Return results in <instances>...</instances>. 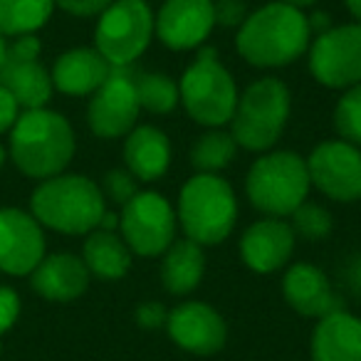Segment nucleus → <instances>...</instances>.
<instances>
[{
	"mask_svg": "<svg viewBox=\"0 0 361 361\" xmlns=\"http://www.w3.org/2000/svg\"><path fill=\"white\" fill-rule=\"evenodd\" d=\"M18 317H20V297L13 287L0 285V339L13 329Z\"/></svg>",
	"mask_w": 361,
	"mask_h": 361,
	"instance_id": "nucleus-32",
	"label": "nucleus"
},
{
	"mask_svg": "<svg viewBox=\"0 0 361 361\" xmlns=\"http://www.w3.org/2000/svg\"><path fill=\"white\" fill-rule=\"evenodd\" d=\"M238 154V144L233 139V134L221 129H211L203 136H198V141L191 149V164L198 173H218L226 166L233 164Z\"/></svg>",
	"mask_w": 361,
	"mask_h": 361,
	"instance_id": "nucleus-26",
	"label": "nucleus"
},
{
	"mask_svg": "<svg viewBox=\"0 0 361 361\" xmlns=\"http://www.w3.org/2000/svg\"><path fill=\"white\" fill-rule=\"evenodd\" d=\"M282 295L287 305L302 317L322 319L344 310V300L331 287L329 277L312 262H297L282 277Z\"/></svg>",
	"mask_w": 361,
	"mask_h": 361,
	"instance_id": "nucleus-17",
	"label": "nucleus"
},
{
	"mask_svg": "<svg viewBox=\"0 0 361 361\" xmlns=\"http://www.w3.org/2000/svg\"><path fill=\"white\" fill-rule=\"evenodd\" d=\"M307 25H310V32H312V37H317V35H322V32H326V30H331V18H329V13H312L310 18H307Z\"/></svg>",
	"mask_w": 361,
	"mask_h": 361,
	"instance_id": "nucleus-38",
	"label": "nucleus"
},
{
	"mask_svg": "<svg viewBox=\"0 0 361 361\" xmlns=\"http://www.w3.org/2000/svg\"><path fill=\"white\" fill-rule=\"evenodd\" d=\"M109 75L111 65L94 47H75L62 52L50 72L55 90L70 97L94 94Z\"/></svg>",
	"mask_w": 361,
	"mask_h": 361,
	"instance_id": "nucleus-19",
	"label": "nucleus"
},
{
	"mask_svg": "<svg viewBox=\"0 0 361 361\" xmlns=\"http://www.w3.org/2000/svg\"><path fill=\"white\" fill-rule=\"evenodd\" d=\"M341 285L349 295L359 297L361 300V252L351 255L349 260L341 267Z\"/></svg>",
	"mask_w": 361,
	"mask_h": 361,
	"instance_id": "nucleus-36",
	"label": "nucleus"
},
{
	"mask_svg": "<svg viewBox=\"0 0 361 361\" xmlns=\"http://www.w3.org/2000/svg\"><path fill=\"white\" fill-rule=\"evenodd\" d=\"M30 213L42 228L62 235H90L106 213V198L87 176L60 173L40 180V186L32 191Z\"/></svg>",
	"mask_w": 361,
	"mask_h": 361,
	"instance_id": "nucleus-3",
	"label": "nucleus"
},
{
	"mask_svg": "<svg viewBox=\"0 0 361 361\" xmlns=\"http://www.w3.org/2000/svg\"><path fill=\"white\" fill-rule=\"evenodd\" d=\"M42 50V42L37 35H20L13 40V45H8V60H37Z\"/></svg>",
	"mask_w": 361,
	"mask_h": 361,
	"instance_id": "nucleus-35",
	"label": "nucleus"
},
{
	"mask_svg": "<svg viewBox=\"0 0 361 361\" xmlns=\"http://www.w3.org/2000/svg\"><path fill=\"white\" fill-rule=\"evenodd\" d=\"M307 161L297 151H272L250 166L245 191L250 203L267 218L292 216L310 193Z\"/></svg>",
	"mask_w": 361,
	"mask_h": 361,
	"instance_id": "nucleus-5",
	"label": "nucleus"
},
{
	"mask_svg": "<svg viewBox=\"0 0 361 361\" xmlns=\"http://www.w3.org/2000/svg\"><path fill=\"white\" fill-rule=\"evenodd\" d=\"M346 3V11L354 16L356 23H361V0H344Z\"/></svg>",
	"mask_w": 361,
	"mask_h": 361,
	"instance_id": "nucleus-41",
	"label": "nucleus"
},
{
	"mask_svg": "<svg viewBox=\"0 0 361 361\" xmlns=\"http://www.w3.org/2000/svg\"><path fill=\"white\" fill-rule=\"evenodd\" d=\"M45 257V233L20 208H0V272L25 277Z\"/></svg>",
	"mask_w": 361,
	"mask_h": 361,
	"instance_id": "nucleus-14",
	"label": "nucleus"
},
{
	"mask_svg": "<svg viewBox=\"0 0 361 361\" xmlns=\"http://www.w3.org/2000/svg\"><path fill=\"white\" fill-rule=\"evenodd\" d=\"M55 0H0V35H35L52 18Z\"/></svg>",
	"mask_w": 361,
	"mask_h": 361,
	"instance_id": "nucleus-25",
	"label": "nucleus"
},
{
	"mask_svg": "<svg viewBox=\"0 0 361 361\" xmlns=\"http://www.w3.org/2000/svg\"><path fill=\"white\" fill-rule=\"evenodd\" d=\"M334 126L339 136L361 149V85L344 90L334 109Z\"/></svg>",
	"mask_w": 361,
	"mask_h": 361,
	"instance_id": "nucleus-29",
	"label": "nucleus"
},
{
	"mask_svg": "<svg viewBox=\"0 0 361 361\" xmlns=\"http://www.w3.org/2000/svg\"><path fill=\"white\" fill-rule=\"evenodd\" d=\"M312 361H361V319L346 310L317 319Z\"/></svg>",
	"mask_w": 361,
	"mask_h": 361,
	"instance_id": "nucleus-20",
	"label": "nucleus"
},
{
	"mask_svg": "<svg viewBox=\"0 0 361 361\" xmlns=\"http://www.w3.org/2000/svg\"><path fill=\"white\" fill-rule=\"evenodd\" d=\"M213 16H216V25L240 27L250 13H247L245 0H216L213 3Z\"/></svg>",
	"mask_w": 361,
	"mask_h": 361,
	"instance_id": "nucleus-31",
	"label": "nucleus"
},
{
	"mask_svg": "<svg viewBox=\"0 0 361 361\" xmlns=\"http://www.w3.org/2000/svg\"><path fill=\"white\" fill-rule=\"evenodd\" d=\"M290 226H292V231H295V235L317 243L331 235V231H334V218H331V213L326 211L324 206L305 201L292 213Z\"/></svg>",
	"mask_w": 361,
	"mask_h": 361,
	"instance_id": "nucleus-28",
	"label": "nucleus"
},
{
	"mask_svg": "<svg viewBox=\"0 0 361 361\" xmlns=\"http://www.w3.org/2000/svg\"><path fill=\"white\" fill-rule=\"evenodd\" d=\"M295 238L285 218H262L240 235V257L252 272L270 275L287 265L295 250Z\"/></svg>",
	"mask_w": 361,
	"mask_h": 361,
	"instance_id": "nucleus-16",
	"label": "nucleus"
},
{
	"mask_svg": "<svg viewBox=\"0 0 361 361\" xmlns=\"http://www.w3.org/2000/svg\"><path fill=\"white\" fill-rule=\"evenodd\" d=\"M154 40V13L146 0H114L99 16L94 50L111 67H129Z\"/></svg>",
	"mask_w": 361,
	"mask_h": 361,
	"instance_id": "nucleus-8",
	"label": "nucleus"
},
{
	"mask_svg": "<svg viewBox=\"0 0 361 361\" xmlns=\"http://www.w3.org/2000/svg\"><path fill=\"white\" fill-rule=\"evenodd\" d=\"M176 218L188 240L201 247L223 243L238 221V201L231 183L218 173L191 176L178 193Z\"/></svg>",
	"mask_w": 361,
	"mask_h": 361,
	"instance_id": "nucleus-4",
	"label": "nucleus"
},
{
	"mask_svg": "<svg viewBox=\"0 0 361 361\" xmlns=\"http://www.w3.org/2000/svg\"><path fill=\"white\" fill-rule=\"evenodd\" d=\"M102 196L109 198L111 203H116V206L124 208L126 203L131 201V198L136 196V193L141 191L139 188V178H136L134 173H129L126 169H111L104 173V178H102Z\"/></svg>",
	"mask_w": 361,
	"mask_h": 361,
	"instance_id": "nucleus-30",
	"label": "nucleus"
},
{
	"mask_svg": "<svg viewBox=\"0 0 361 361\" xmlns=\"http://www.w3.org/2000/svg\"><path fill=\"white\" fill-rule=\"evenodd\" d=\"M18 116H20V106L11 97V92L0 85V134L11 131L13 124L18 121Z\"/></svg>",
	"mask_w": 361,
	"mask_h": 361,
	"instance_id": "nucleus-37",
	"label": "nucleus"
},
{
	"mask_svg": "<svg viewBox=\"0 0 361 361\" xmlns=\"http://www.w3.org/2000/svg\"><path fill=\"white\" fill-rule=\"evenodd\" d=\"M178 218L156 191H139L119 213V233L134 255L161 257L176 240Z\"/></svg>",
	"mask_w": 361,
	"mask_h": 361,
	"instance_id": "nucleus-9",
	"label": "nucleus"
},
{
	"mask_svg": "<svg viewBox=\"0 0 361 361\" xmlns=\"http://www.w3.org/2000/svg\"><path fill=\"white\" fill-rule=\"evenodd\" d=\"M6 159H8V154H6V146L0 144V169H3V164H6Z\"/></svg>",
	"mask_w": 361,
	"mask_h": 361,
	"instance_id": "nucleus-43",
	"label": "nucleus"
},
{
	"mask_svg": "<svg viewBox=\"0 0 361 361\" xmlns=\"http://www.w3.org/2000/svg\"><path fill=\"white\" fill-rule=\"evenodd\" d=\"M280 3H285V6L290 8H297V11L305 13V8H312L317 3V0H280Z\"/></svg>",
	"mask_w": 361,
	"mask_h": 361,
	"instance_id": "nucleus-40",
	"label": "nucleus"
},
{
	"mask_svg": "<svg viewBox=\"0 0 361 361\" xmlns=\"http://www.w3.org/2000/svg\"><path fill=\"white\" fill-rule=\"evenodd\" d=\"M290 90L277 77L252 82L238 97L231 134L238 146L247 151H267L277 144L290 119Z\"/></svg>",
	"mask_w": 361,
	"mask_h": 361,
	"instance_id": "nucleus-7",
	"label": "nucleus"
},
{
	"mask_svg": "<svg viewBox=\"0 0 361 361\" xmlns=\"http://www.w3.org/2000/svg\"><path fill=\"white\" fill-rule=\"evenodd\" d=\"M6 62H8V42H6V37L0 35V72H3Z\"/></svg>",
	"mask_w": 361,
	"mask_h": 361,
	"instance_id": "nucleus-42",
	"label": "nucleus"
},
{
	"mask_svg": "<svg viewBox=\"0 0 361 361\" xmlns=\"http://www.w3.org/2000/svg\"><path fill=\"white\" fill-rule=\"evenodd\" d=\"M99 228H102V231H111V233H116V231H119V216H116V213H111V211H106L104 216H102Z\"/></svg>",
	"mask_w": 361,
	"mask_h": 361,
	"instance_id": "nucleus-39",
	"label": "nucleus"
},
{
	"mask_svg": "<svg viewBox=\"0 0 361 361\" xmlns=\"http://www.w3.org/2000/svg\"><path fill=\"white\" fill-rule=\"evenodd\" d=\"M310 72L329 90L361 85V23L336 25L310 45Z\"/></svg>",
	"mask_w": 361,
	"mask_h": 361,
	"instance_id": "nucleus-10",
	"label": "nucleus"
},
{
	"mask_svg": "<svg viewBox=\"0 0 361 361\" xmlns=\"http://www.w3.org/2000/svg\"><path fill=\"white\" fill-rule=\"evenodd\" d=\"M0 85L11 92L20 109H45L52 99V77L37 60H8L0 72Z\"/></svg>",
	"mask_w": 361,
	"mask_h": 361,
	"instance_id": "nucleus-23",
	"label": "nucleus"
},
{
	"mask_svg": "<svg viewBox=\"0 0 361 361\" xmlns=\"http://www.w3.org/2000/svg\"><path fill=\"white\" fill-rule=\"evenodd\" d=\"M136 97H139L141 109L151 114H169L180 102L178 85L161 72H146L136 77Z\"/></svg>",
	"mask_w": 361,
	"mask_h": 361,
	"instance_id": "nucleus-27",
	"label": "nucleus"
},
{
	"mask_svg": "<svg viewBox=\"0 0 361 361\" xmlns=\"http://www.w3.org/2000/svg\"><path fill=\"white\" fill-rule=\"evenodd\" d=\"M124 166L139 180H159L171 166V141L151 124L134 126L124 141Z\"/></svg>",
	"mask_w": 361,
	"mask_h": 361,
	"instance_id": "nucleus-21",
	"label": "nucleus"
},
{
	"mask_svg": "<svg viewBox=\"0 0 361 361\" xmlns=\"http://www.w3.org/2000/svg\"><path fill=\"white\" fill-rule=\"evenodd\" d=\"M216 27L213 0H166L154 16V35L169 50H193Z\"/></svg>",
	"mask_w": 361,
	"mask_h": 361,
	"instance_id": "nucleus-15",
	"label": "nucleus"
},
{
	"mask_svg": "<svg viewBox=\"0 0 361 361\" xmlns=\"http://www.w3.org/2000/svg\"><path fill=\"white\" fill-rule=\"evenodd\" d=\"M139 111L141 104L136 97V80L126 72V67H111L106 82L92 94L87 106V121L99 139H119L136 126Z\"/></svg>",
	"mask_w": 361,
	"mask_h": 361,
	"instance_id": "nucleus-12",
	"label": "nucleus"
},
{
	"mask_svg": "<svg viewBox=\"0 0 361 361\" xmlns=\"http://www.w3.org/2000/svg\"><path fill=\"white\" fill-rule=\"evenodd\" d=\"M82 262L87 265L90 275L99 280H121L131 267V250L121 240V235L97 228L87 235Z\"/></svg>",
	"mask_w": 361,
	"mask_h": 361,
	"instance_id": "nucleus-24",
	"label": "nucleus"
},
{
	"mask_svg": "<svg viewBox=\"0 0 361 361\" xmlns=\"http://www.w3.org/2000/svg\"><path fill=\"white\" fill-rule=\"evenodd\" d=\"M312 45L307 16L280 0L245 18L235 35L238 55L255 67H285L300 60Z\"/></svg>",
	"mask_w": 361,
	"mask_h": 361,
	"instance_id": "nucleus-1",
	"label": "nucleus"
},
{
	"mask_svg": "<svg viewBox=\"0 0 361 361\" xmlns=\"http://www.w3.org/2000/svg\"><path fill=\"white\" fill-rule=\"evenodd\" d=\"M166 331L178 349L196 356H213L226 346L228 324L216 307L188 300L169 312Z\"/></svg>",
	"mask_w": 361,
	"mask_h": 361,
	"instance_id": "nucleus-13",
	"label": "nucleus"
},
{
	"mask_svg": "<svg viewBox=\"0 0 361 361\" xmlns=\"http://www.w3.org/2000/svg\"><path fill=\"white\" fill-rule=\"evenodd\" d=\"M166 319H169V310L161 302H141L136 307V324L141 329H161V326H166Z\"/></svg>",
	"mask_w": 361,
	"mask_h": 361,
	"instance_id": "nucleus-34",
	"label": "nucleus"
},
{
	"mask_svg": "<svg viewBox=\"0 0 361 361\" xmlns=\"http://www.w3.org/2000/svg\"><path fill=\"white\" fill-rule=\"evenodd\" d=\"M77 149L72 124L52 109H27L11 129V159L23 176L47 180L65 173Z\"/></svg>",
	"mask_w": 361,
	"mask_h": 361,
	"instance_id": "nucleus-2",
	"label": "nucleus"
},
{
	"mask_svg": "<svg viewBox=\"0 0 361 361\" xmlns=\"http://www.w3.org/2000/svg\"><path fill=\"white\" fill-rule=\"evenodd\" d=\"M90 270L72 252H52L30 272V287L50 302H72L90 287Z\"/></svg>",
	"mask_w": 361,
	"mask_h": 361,
	"instance_id": "nucleus-18",
	"label": "nucleus"
},
{
	"mask_svg": "<svg viewBox=\"0 0 361 361\" xmlns=\"http://www.w3.org/2000/svg\"><path fill=\"white\" fill-rule=\"evenodd\" d=\"M178 92L188 116L211 129H218L233 119L240 97L235 80L221 65L213 47H203L196 60L186 67L178 82Z\"/></svg>",
	"mask_w": 361,
	"mask_h": 361,
	"instance_id": "nucleus-6",
	"label": "nucleus"
},
{
	"mask_svg": "<svg viewBox=\"0 0 361 361\" xmlns=\"http://www.w3.org/2000/svg\"><path fill=\"white\" fill-rule=\"evenodd\" d=\"M310 183L326 198L341 203L361 201V149L344 139L322 141L307 156Z\"/></svg>",
	"mask_w": 361,
	"mask_h": 361,
	"instance_id": "nucleus-11",
	"label": "nucleus"
},
{
	"mask_svg": "<svg viewBox=\"0 0 361 361\" xmlns=\"http://www.w3.org/2000/svg\"><path fill=\"white\" fill-rule=\"evenodd\" d=\"M114 0H55V6L60 11L70 13L75 18H94L102 16Z\"/></svg>",
	"mask_w": 361,
	"mask_h": 361,
	"instance_id": "nucleus-33",
	"label": "nucleus"
},
{
	"mask_svg": "<svg viewBox=\"0 0 361 361\" xmlns=\"http://www.w3.org/2000/svg\"><path fill=\"white\" fill-rule=\"evenodd\" d=\"M203 272H206V255L198 243L173 240V245L161 255V285L166 292L176 297H186L201 285Z\"/></svg>",
	"mask_w": 361,
	"mask_h": 361,
	"instance_id": "nucleus-22",
	"label": "nucleus"
}]
</instances>
